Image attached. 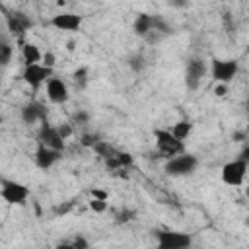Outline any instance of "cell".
Wrapping results in <instances>:
<instances>
[{
	"mask_svg": "<svg viewBox=\"0 0 249 249\" xmlns=\"http://www.w3.org/2000/svg\"><path fill=\"white\" fill-rule=\"evenodd\" d=\"M156 249H191L193 237L177 230H156Z\"/></svg>",
	"mask_w": 249,
	"mask_h": 249,
	"instance_id": "1",
	"label": "cell"
},
{
	"mask_svg": "<svg viewBox=\"0 0 249 249\" xmlns=\"http://www.w3.org/2000/svg\"><path fill=\"white\" fill-rule=\"evenodd\" d=\"M154 138H156L158 152H160L163 158L171 160V158H175V156H179V154H185V144H183V140L175 138L171 130L156 128V130H154Z\"/></svg>",
	"mask_w": 249,
	"mask_h": 249,
	"instance_id": "2",
	"label": "cell"
},
{
	"mask_svg": "<svg viewBox=\"0 0 249 249\" xmlns=\"http://www.w3.org/2000/svg\"><path fill=\"white\" fill-rule=\"evenodd\" d=\"M198 167V160L196 156L193 154H179L171 160L165 161L163 165V171L169 175V177H187V175H193Z\"/></svg>",
	"mask_w": 249,
	"mask_h": 249,
	"instance_id": "3",
	"label": "cell"
},
{
	"mask_svg": "<svg viewBox=\"0 0 249 249\" xmlns=\"http://www.w3.org/2000/svg\"><path fill=\"white\" fill-rule=\"evenodd\" d=\"M247 167H249V163H245L243 160H239V158L231 160L222 167L220 177L230 187H241L245 183V177H247Z\"/></svg>",
	"mask_w": 249,
	"mask_h": 249,
	"instance_id": "4",
	"label": "cell"
},
{
	"mask_svg": "<svg viewBox=\"0 0 249 249\" xmlns=\"http://www.w3.org/2000/svg\"><path fill=\"white\" fill-rule=\"evenodd\" d=\"M0 196L8 204H23L29 198V189L14 179H2L0 181Z\"/></svg>",
	"mask_w": 249,
	"mask_h": 249,
	"instance_id": "5",
	"label": "cell"
},
{
	"mask_svg": "<svg viewBox=\"0 0 249 249\" xmlns=\"http://www.w3.org/2000/svg\"><path fill=\"white\" fill-rule=\"evenodd\" d=\"M237 70H239V64L233 58H228V60L214 58L212 64H210V74H212V78H214L216 84H226L228 86L235 78Z\"/></svg>",
	"mask_w": 249,
	"mask_h": 249,
	"instance_id": "6",
	"label": "cell"
},
{
	"mask_svg": "<svg viewBox=\"0 0 249 249\" xmlns=\"http://www.w3.org/2000/svg\"><path fill=\"white\" fill-rule=\"evenodd\" d=\"M37 144L47 146V148L56 150V152H64V146H66L64 138H62L60 132H58V128L53 126L49 121H43V123H41V128H39V132H37Z\"/></svg>",
	"mask_w": 249,
	"mask_h": 249,
	"instance_id": "7",
	"label": "cell"
},
{
	"mask_svg": "<svg viewBox=\"0 0 249 249\" xmlns=\"http://www.w3.org/2000/svg\"><path fill=\"white\" fill-rule=\"evenodd\" d=\"M206 72H208V66L202 58H191L185 66V86H187V89H198Z\"/></svg>",
	"mask_w": 249,
	"mask_h": 249,
	"instance_id": "8",
	"label": "cell"
},
{
	"mask_svg": "<svg viewBox=\"0 0 249 249\" xmlns=\"http://www.w3.org/2000/svg\"><path fill=\"white\" fill-rule=\"evenodd\" d=\"M21 78H23V82L27 86H31L33 89H37V88H41L43 84H47L53 78V68H47L43 64H31V66H25L23 68Z\"/></svg>",
	"mask_w": 249,
	"mask_h": 249,
	"instance_id": "9",
	"label": "cell"
},
{
	"mask_svg": "<svg viewBox=\"0 0 249 249\" xmlns=\"http://www.w3.org/2000/svg\"><path fill=\"white\" fill-rule=\"evenodd\" d=\"M47 99L54 105H62L70 99V91H68V86L62 78H56L53 76L49 82H47Z\"/></svg>",
	"mask_w": 249,
	"mask_h": 249,
	"instance_id": "10",
	"label": "cell"
},
{
	"mask_svg": "<svg viewBox=\"0 0 249 249\" xmlns=\"http://www.w3.org/2000/svg\"><path fill=\"white\" fill-rule=\"evenodd\" d=\"M51 25L58 31H78L82 27V16L74 12H60L51 18Z\"/></svg>",
	"mask_w": 249,
	"mask_h": 249,
	"instance_id": "11",
	"label": "cell"
},
{
	"mask_svg": "<svg viewBox=\"0 0 249 249\" xmlns=\"http://www.w3.org/2000/svg\"><path fill=\"white\" fill-rule=\"evenodd\" d=\"M6 25H8V31L12 37L16 39H21L25 35V31L33 25V21L23 14V12H14L6 18Z\"/></svg>",
	"mask_w": 249,
	"mask_h": 249,
	"instance_id": "12",
	"label": "cell"
},
{
	"mask_svg": "<svg viewBox=\"0 0 249 249\" xmlns=\"http://www.w3.org/2000/svg\"><path fill=\"white\" fill-rule=\"evenodd\" d=\"M21 121L25 124H35V123H43L47 121V109L43 103L39 101H31L27 105L21 107Z\"/></svg>",
	"mask_w": 249,
	"mask_h": 249,
	"instance_id": "13",
	"label": "cell"
},
{
	"mask_svg": "<svg viewBox=\"0 0 249 249\" xmlns=\"http://www.w3.org/2000/svg\"><path fill=\"white\" fill-rule=\"evenodd\" d=\"M35 165L39 169H51L60 158H62V152H56V150H51L47 146H41L37 144V150H35Z\"/></svg>",
	"mask_w": 249,
	"mask_h": 249,
	"instance_id": "14",
	"label": "cell"
},
{
	"mask_svg": "<svg viewBox=\"0 0 249 249\" xmlns=\"http://www.w3.org/2000/svg\"><path fill=\"white\" fill-rule=\"evenodd\" d=\"M132 31H134L138 37L148 39V37L154 33V16H152V14H138V16L134 18Z\"/></svg>",
	"mask_w": 249,
	"mask_h": 249,
	"instance_id": "15",
	"label": "cell"
},
{
	"mask_svg": "<svg viewBox=\"0 0 249 249\" xmlns=\"http://www.w3.org/2000/svg\"><path fill=\"white\" fill-rule=\"evenodd\" d=\"M21 58H23L25 66L41 64L43 62V53L39 51V47L35 43H23L21 45Z\"/></svg>",
	"mask_w": 249,
	"mask_h": 249,
	"instance_id": "16",
	"label": "cell"
},
{
	"mask_svg": "<svg viewBox=\"0 0 249 249\" xmlns=\"http://www.w3.org/2000/svg\"><path fill=\"white\" fill-rule=\"evenodd\" d=\"M132 156L128 152H115V156H111L109 160H105L109 169H121V167H128L132 165Z\"/></svg>",
	"mask_w": 249,
	"mask_h": 249,
	"instance_id": "17",
	"label": "cell"
},
{
	"mask_svg": "<svg viewBox=\"0 0 249 249\" xmlns=\"http://www.w3.org/2000/svg\"><path fill=\"white\" fill-rule=\"evenodd\" d=\"M191 130H193V123H191V121H187V119H181V121H177V123L171 126L173 136H175V138H179V140L189 138Z\"/></svg>",
	"mask_w": 249,
	"mask_h": 249,
	"instance_id": "18",
	"label": "cell"
},
{
	"mask_svg": "<svg viewBox=\"0 0 249 249\" xmlns=\"http://www.w3.org/2000/svg\"><path fill=\"white\" fill-rule=\"evenodd\" d=\"M12 54H14V49H12L10 41L8 39H0V64L8 66L10 60H12Z\"/></svg>",
	"mask_w": 249,
	"mask_h": 249,
	"instance_id": "19",
	"label": "cell"
},
{
	"mask_svg": "<svg viewBox=\"0 0 249 249\" xmlns=\"http://www.w3.org/2000/svg\"><path fill=\"white\" fill-rule=\"evenodd\" d=\"M74 86H76V89L78 91H84L86 89V86H88V68L86 66H82V68H78L76 72H74Z\"/></svg>",
	"mask_w": 249,
	"mask_h": 249,
	"instance_id": "20",
	"label": "cell"
},
{
	"mask_svg": "<svg viewBox=\"0 0 249 249\" xmlns=\"http://www.w3.org/2000/svg\"><path fill=\"white\" fill-rule=\"evenodd\" d=\"M93 152H95L97 156H101L103 160H109L111 156H115V152H117V150H115V148H113L109 142H105V140H99V142L93 146Z\"/></svg>",
	"mask_w": 249,
	"mask_h": 249,
	"instance_id": "21",
	"label": "cell"
},
{
	"mask_svg": "<svg viewBox=\"0 0 249 249\" xmlns=\"http://www.w3.org/2000/svg\"><path fill=\"white\" fill-rule=\"evenodd\" d=\"M128 68L130 70H134V72H142L144 68H146V58H144V54H140V53H134V54H130L128 56Z\"/></svg>",
	"mask_w": 249,
	"mask_h": 249,
	"instance_id": "22",
	"label": "cell"
},
{
	"mask_svg": "<svg viewBox=\"0 0 249 249\" xmlns=\"http://www.w3.org/2000/svg\"><path fill=\"white\" fill-rule=\"evenodd\" d=\"M97 142H99V136H95V134H88V132H86V134L80 136V144L86 146V148H91V150H93V146H95Z\"/></svg>",
	"mask_w": 249,
	"mask_h": 249,
	"instance_id": "23",
	"label": "cell"
},
{
	"mask_svg": "<svg viewBox=\"0 0 249 249\" xmlns=\"http://www.w3.org/2000/svg\"><path fill=\"white\" fill-rule=\"evenodd\" d=\"M89 208L93 210V212H105L107 210V200H97V198H91L89 200Z\"/></svg>",
	"mask_w": 249,
	"mask_h": 249,
	"instance_id": "24",
	"label": "cell"
},
{
	"mask_svg": "<svg viewBox=\"0 0 249 249\" xmlns=\"http://www.w3.org/2000/svg\"><path fill=\"white\" fill-rule=\"evenodd\" d=\"M58 128V132H60V136L64 138V140H68L70 136H72V132H74V128H72V124H68V123H64V124H60V126H56Z\"/></svg>",
	"mask_w": 249,
	"mask_h": 249,
	"instance_id": "25",
	"label": "cell"
},
{
	"mask_svg": "<svg viewBox=\"0 0 249 249\" xmlns=\"http://www.w3.org/2000/svg\"><path fill=\"white\" fill-rule=\"evenodd\" d=\"M54 62H56V56H54L51 51L43 54V62H41L43 66H47V68H53V66H54Z\"/></svg>",
	"mask_w": 249,
	"mask_h": 249,
	"instance_id": "26",
	"label": "cell"
},
{
	"mask_svg": "<svg viewBox=\"0 0 249 249\" xmlns=\"http://www.w3.org/2000/svg\"><path fill=\"white\" fill-rule=\"evenodd\" d=\"M91 198L107 200V198H109V195H107V191H103V189H91Z\"/></svg>",
	"mask_w": 249,
	"mask_h": 249,
	"instance_id": "27",
	"label": "cell"
},
{
	"mask_svg": "<svg viewBox=\"0 0 249 249\" xmlns=\"http://www.w3.org/2000/svg\"><path fill=\"white\" fill-rule=\"evenodd\" d=\"M72 245H74L76 249H88V241H86V237H82V235H76L74 241H72Z\"/></svg>",
	"mask_w": 249,
	"mask_h": 249,
	"instance_id": "28",
	"label": "cell"
},
{
	"mask_svg": "<svg viewBox=\"0 0 249 249\" xmlns=\"http://www.w3.org/2000/svg\"><path fill=\"white\" fill-rule=\"evenodd\" d=\"M88 119H89V115H88L86 111H78V113L74 115V121H76V123H80V124L88 123Z\"/></svg>",
	"mask_w": 249,
	"mask_h": 249,
	"instance_id": "29",
	"label": "cell"
},
{
	"mask_svg": "<svg viewBox=\"0 0 249 249\" xmlns=\"http://www.w3.org/2000/svg\"><path fill=\"white\" fill-rule=\"evenodd\" d=\"M214 93H216L218 97H224V95L228 93V86H226V84H216V88H214Z\"/></svg>",
	"mask_w": 249,
	"mask_h": 249,
	"instance_id": "30",
	"label": "cell"
},
{
	"mask_svg": "<svg viewBox=\"0 0 249 249\" xmlns=\"http://www.w3.org/2000/svg\"><path fill=\"white\" fill-rule=\"evenodd\" d=\"M132 216H134V212L124 210V212H121V214L117 216V220H119V222H128V220H132Z\"/></svg>",
	"mask_w": 249,
	"mask_h": 249,
	"instance_id": "31",
	"label": "cell"
},
{
	"mask_svg": "<svg viewBox=\"0 0 249 249\" xmlns=\"http://www.w3.org/2000/svg\"><path fill=\"white\" fill-rule=\"evenodd\" d=\"M239 160H243L245 163H249V146H245V148L239 152Z\"/></svg>",
	"mask_w": 249,
	"mask_h": 249,
	"instance_id": "32",
	"label": "cell"
},
{
	"mask_svg": "<svg viewBox=\"0 0 249 249\" xmlns=\"http://www.w3.org/2000/svg\"><path fill=\"white\" fill-rule=\"evenodd\" d=\"M56 249H76V247H74L72 243H58Z\"/></svg>",
	"mask_w": 249,
	"mask_h": 249,
	"instance_id": "33",
	"label": "cell"
},
{
	"mask_svg": "<svg viewBox=\"0 0 249 249\" xmlns=\"http://www.w3.org/2000/svg\"><path fill=\"white\" fill-rule=\"evenodd\" d=\"M241 138H245L243 132H233V140H241Z\"/></svg>",
	"mask_w": 249,
	"mask_h": 249,
	"instance_id": "34",
	"label": "cell"
},
{
	"mask_svg": "<svg viewBox=\"0 0 249 249\" xmlns=\"http://www.w3.org/2000/svg\"><path fill=\"white\" fill-rule=\"evenodd\" d=\"M245 196H247V198H249V185H247V187H245Z\"/></svg>",
	"mask_w": 249,
	"mask_h": 249,
	"instance_id": "35",
	"label": "cell"
},
{
	"mask_svg": "<svg viewBox=\"0 0 249 249\" xmlns=\"http://www.w3.org/2000/svg\"><path fill=\"white\" fill-rule=\"evenodd\" d=\"M247 111H249V99H247Z\"/></svg>",
	"mask_w": 249,
	"mask_h": 249,
	"instance_id": "36",
	"label": "cell"
},
{
	"mask_svg": "<svg viewBox=\"0 0 249 249\" xmlns=\"http://www.w3.org/2000/svg\"><path fill=\"white\" fill-rule=\"evenodd\" d=\"M247 224H249V220H247Z\"/></svg>",
	"mask_w": 249,
	"mask_h": 249,
	"instance_id": "37",
	"label": "cell"
}]
</instances>
